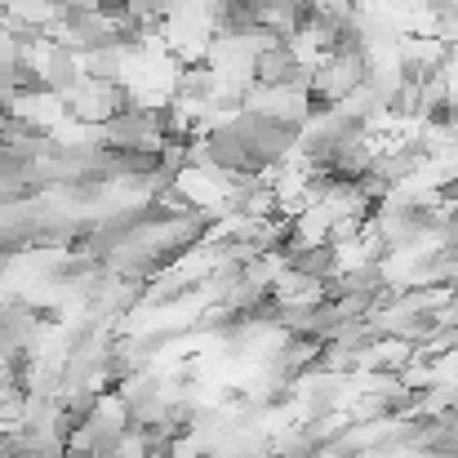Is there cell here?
<instances>
[{
	"label": "cell",
	"instance_id": "1",
	"mask_svg": "<svg viewBox=\"0 0 458 458\" xmlns=\"http://www.w3.org/2000/svg\"><path fill=\"white\" fill-rule=\"evenodd\" d=\"M67 112L76 116V121H85V125H107L125 103H130V94H125V85L121 81H103V76H81L67 94Z\"/></svg>",
	"mask_w": 458,
	"mask_h": 458
}]
</instances>
